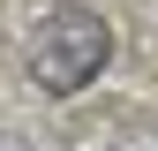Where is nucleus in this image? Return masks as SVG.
<instances>
[{"label":"nucleus","mask_w":158,"mask_h":151,"mask_svg":"<svg viewBox=\"0 0 158 151\" xmlns=\"http://www.w3.org/2000/svg\"><path fill=\"white\" fill-rule=\"evenodd\" d=\"M106 53H113V30H106V15H90V8H60L45 30H38V45H30V76L45 91H83L98 68H106Z\"/></svg>","instance_id":"f257e3e1"}]
</instances>
